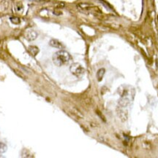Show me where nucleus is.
Listing matches in <instances>:
<instances>
[{
	"mask_svg": "<svg viewBox=\"0 0 158 158\" xmlns=\"http://www.w3.org/2000/svg\"><path fill=\"white\" fill-rule=\"evenodd\" d=\"M118 94L120 96L119 99V104L121 107H127L130 105L134 100L135 90L129 85H121L118 88Z\"/></svg>",
	"mask_w": 158,
	"mask_h": 158,
	"instance_id": "f257e3e1",
	"label": "nucleus"
},
{
	"mask_svg": "<svg viewBox=\"0 0 158 158\" xmlns=\"http://www.w3.org/2000/svg\"><path fill=\"white\" fill-rule=\"evenodd\" d=\"M71 59L70 54L64 50H59L53 56V61L57 66H62L68 64Z\"/></svg>",
	"mask_w": 158,
	"mask_h": 158,
	"instance_id": "f03ea898",
	"label": "nucleus"
},
{
	"mask_svg": "<svg viewBox=\"0 0 158 158\" xmlns=\"http://www.w3.org/2000/svg\"><path fill=\"white\" fill-rule=\"evenodd\" d=\"M70 71L73 75L78 77H81L83 74H84V69L80 64L78 63H74V64H71L70 67Z\"/></svg>",
	"mask_w": 158,
	"mask_h": 158,
	"instance_id": "7ed1b4c3",
	"label": "nucleus"
},
{
	"mask_svg": "<svg viewBox=\"0 0 158 158\" xmlns=\"http://www.w3.org/2000/svg\"><path fill=\"white\" fill-rule=\"evenodd\" d=\"M26 39L29 41H33L37 37V33L34 30H29L25 34Z\"/></svg>",
	"mask_w": 158,
	"mask_h": 158,
	"instance_id": "20e7f679",
	"label": "nucleus"
},
{
	"mask_svg": "<svg viewBox=\"0 0 158 158\" xmlns=\"http://www.w3.org/2000/svg\"><path fill=\"white\" fill-rule=\"evenodd\" d=\"M49 44L50 46H51V47L57 48V49L62 50V48H63V44L61 43V42L59 41V40H55V39L50 40V42H49Z\"/></svg>",
	"mask_w": 158,
	"mask_h": 158,
	"instance_id": "39448f33",
	"label": "nucleus"
},
{
	"mask_svg": "<svg viewBox=\"0 0 158 158\" xmlns=\"http://www.w3.org/2000/svg\"><path fill=\"white\" fill-rule=\"evenodd\" d=\"M105 72V70L104 69H100L98 71V73H97V78H98V80L99 82H100L101 80H103V76H104Z\"/></svg>",
	"mask_w": 158,
	"mask_h": 158,
	"instance_id": "423d86ee",
	"label": "nucleus"
},
{
	"mask_svg": "<svg viewBox=\"0 0 158 158\" xmlns=\"http://www.w3.org/2000/svg\"><path fill=\"white\" fill-rule=\"evenodd\" d=\"M29 50L33 56H36L38 53V52H39V49L36 46H30L29 48Z\"/></svg>",
	"mask_w": 158,
	"mask_h": 158,
	"instance_id": "0eeeda50",
	"label": "nucleus"
},
{
	"mask_svg": "<svg viewBox=\"0 0 158 158\" xmlns=\"http://www.w3.org/2000/svg\"><path fill=\"white\" fill-rule=\"evenodd\" d=\"M7 149V147L5 143L0 142V153H5Z\"/></svg>",
	"mask_w": 158,
	"mask_h": 158,
	"instance_id": "6e6552de",
	"label": "nucleus"
},
{
	"mask_svg": "<svg viewBox=\"0 0 158 158\" xmlns=\"http://www.w3.org/2000/svg\"><path fill=\"white\" fill-rule=\"evenodd\" d=\"M11 21L12 23L14 24H19L20 23V22H21V21H20V18L18 17H11Z\"/></svg>",
	"mask_w": 158,
	"mask_h": 158,
	"instance_id": "1a4fd4ad",
	"label": "nucleus"
}]
</instances>
